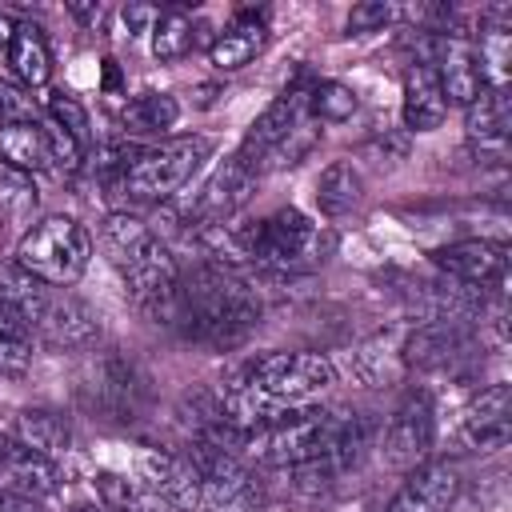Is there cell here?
Masks as SVG:
<instances>
[{
  "instance_id": "cell-1",
  "label": "cell",
  "mask_w": 512,
  "mask_h": 512,
  "mask_svg": "<svg viewBox=\"0 0 512 512\" xmlns=\"http://www.w3.org/2000/svg\"><path fill=\"white\" fill-rule=\"evenodd\" d=\"M264 316L260 292L224 260H200L192 268H180L176 296L168 308V320L184 340L212 348V352H232L240 348Z\"/></svg>"
},
{
  "instance_id": "cell-2",
  "label": "cell",
  "mask_w": 512,
  "mask_h": 512,
  "mask_svg": "<svg viewBox=\"0 0 512 512\" xmlns=\"http://www.w3.org/2000/svg\"><path fill=\"white\" fill-rule=\"evenodd\" d=\"M100 248L116 268L124 292L148 316L168 320L176 280H180V260L172 256V248L140 216H128V212H108L100 220Z\"/></svg>"
},
{
  "instance_id": "cell-3",
  "label": "cell",
  "mask_w": 512,
  "mask_h": 512,
  "mask_svg": "<svg viewBox=\"0 0 512 512\" xmlns=\"http://www.w3.org/2000/svg\"><path fill=\"white\" fill-rule=\"evenodd\" d=\"M236 252L260 272H312L336 252V236L328 224L312 220L300 208H276L232 236Z\"/></svg>"
},
{
  "instance_id": "cell-4",
  "label": "cell",
  "mask_w": 512,
  "mask_h": 512,
  "mask_svg": "<svg viewBox=\"0 0 512 512\" xmlns=\"http://www.w3.org/2000/svg\"><path fill=\"white\" fill-rule=\"evenodd\" d=\"M344 412L336 408H320V404H304V408H292L260 428H248L244 436V460L252 464H264V468H300V464H312L328 452L336 428H340Z\"/></svg>"
},
{
  "instance_id": "cell-5",
  "label": "cell",
  "mask_w": 512,
  "mask_h": 512,
  "mask_svg": "<svg viewBox=\"0 0 512 512\" xmlns=\"http://www.w3.org/2000/svg\"><path fill=\"white\" fill-rule=\"evenodd\" d=\"M32 280L48 288H72L92 260V236L76 216L52 212L24 228L16 256H12Z\"/></svg>"
},
{
  "instance_id": "cell-6",
  "label": "cell",
  "mask_w": 512,
  "mask_h": 512,
  "mask_svg": "<svg viewBox=\"0 0 512 512\" xmlns=\"http://www.w3.org/2000/svg\"><path fill=\"white\" fill-rule=\"evenodd\" d=\"M212 156V140L208 136H172V140H160L152 148H140L132 156V164L124 168L120 176V192L128 200H140V204H160V200H172L200 168L204 160Z\"/></svg>"
},
{
  "instance_id": "cell-7",
  "label": "cell",
  "mask_w": 512,
  "mask_h": 512,
  "mask_svg": "<svg viewBox=\"0 0 512 512\" xmlns=\"http://www.w3.org/2000/svg\"><path fill=\"white\" fill-rule=\"evenodd\" d=\"M436 448V400L428 388H412L404 392V400L392 408L384 432L376 436V452L388 468L396 472H412L416 464H424Z\"/></svg>"
},
{
  "instance_id": "cell-8",
  "label": "cell",
  "mask_w": 512,
  "mask_h": 512,
  "mask_svg": "<svg viewBox=\"0 0 512 512\" xmlns=\"http://www.w3.org/2000/svg\"><path fill=\"white\" fill-rule=\"evenodd\" d=\"M308 92H312V76L308 72H300L292 84H284V92L280 96H272V104L252 120V128L244 132V140H240V148H236V156L260 176V164H264V156L288 136V132H296L312 112H308Z\"/></svg>"
},
{
  "instance_id": "cell-9",
  "label": "cell",
  "mask_w": 512,
  "mask_h": 512,
  "mask_svg": "<svg viewBox=\"0 0 512 512\" xmlns=\"http://www.w3.org/2000/svg\"><path fill=\"white\" fill-rule=\"evenodd\" d=\"M508 436H512V392L508 384H488L460 408V420L452 428V448L484 456L508 448Z\"/></svg>"
},
{
  "instance_id": "cell-10",
  "label": "cell",
  "mask_w": 512,
  "mask_h": 512,
  "mask_svg": "<svg viewBox=\"0 0 512 512\" xmlns=\"http://www.w3.org/2000/svg\"><path fill=\"white\" fill-rule=\"evenodd\" d=\"M256 184H260V176H256L236 152L224 156V160L212 168V176L200 184V192L192 196V204H188V224H192V228H220L224 220H232V216L252 200Z\"/></svg>"
},
{
  "instance_id": "cell-11",
  "label": "cell",
  "mask_w": 512,
  "mask_h": 512,
  "mask_svg": "<svg viewBox=\"0 0 512 512\" xmlns=\"http://www.w3.org/2000/svg\"><path fill=\"white\" fill-rule=\"evenodd\" d=\"M432 264L452 276L460 288L472 292H492L504 284L508 272V244L492 240V236H468V240H452L444 248L432 252Z\"/></svg>"
},
{
  "instance_id": "cell-12",
  "label": "cell",
  "mask_w": 512,
  "mask_h": 512,
  "mask_svg": "<svg viewBox=\"0 0 512 512\" xmlns=\"http://www.w3.org/2000/svg\"><path fill=\"white\" fill-rule=\"evenodd\" d=\"M32 336L44 340L48 348H60V352H72V348H92L96 336H100V320L96 312L72 296L68 288H48L40 312L32 316Z\"/></svg>"
},
{
  "instance_id": "cell-13",
  "label": "cell",
  "mask_w": 512,
  "mask_h": 512,
  "mask_svg": "<svg viewBox=\"0 0 512 512\" xmlns=\"http://www.w3.org/2000/svg\"><path fill=\"white\" fill-rule=\"evenodd\" d=\"M460 488H464L460 468L452 460L428 456L424 464L404 472V480L392 492V500L384 504V512H452L460 500Z\"/></svg>"
},
{
  "instance_id": "cell-14",
  "label": "cell",
  "mask_w": 512,
  "mask_h": 512,
  "mask_svg": "<svg viewBox=\"0 0 512 512\" xmlns=\"http://www.w3.org/2000/svg\"><path fill=\"white\" fill-rule=\"evenodd\" d=\"M88 392H92V404L100 412H108L112 420H132L140 412L144 396H148L144 376L136 372V364L116 356V352H104L100 360H92Z\"/></svg>"
},
{
  "instance_id": "cell-15",
  "label": "cell",
  "mask_w": 512,
  "mask_h": 512,
  "mask_svg": "<svg viewBox=\"0 0 512 512\" xmlns=\"http://www.w3.org/2000/svg\"><path fill=\"white\" fill-rule=\"evenodd\" d=\"M60 464L32 452L28 444H20L16 436H0V492H20V496H36L48 500L60 492Z\"/></svg>"
},
{
  "instance_id": "cell-16",
  "label": "cell",
  "mask_w": 512,
  "mask_h": 512,
  "mask_svg": "<svg viewBox=\"0 0 512 512\" xmlns=\"http://www.w3.org/2000/svg\"><path fill=\"white\" fill-rule=\"evenodd\" d=\"M472 356V340L452 316H436L432 324L416 328L404 344V360L424 372H456Z\"/></svg>"
},
{
  "instance_id": "cell-17",
  "label": "cell",
  "mask_w": 512,
  "mask_h": 512,
  "mask_svg": "<svg viewBox=\"0 0 512 512\" xmlns=\"http://www.w3.org/2000/svg\"><path fill=\"white\" fill-rule=\"evenodd\" d=\"M168 508H200V472L188 452H160L148 448L140 452V472H136Z\"/></svg>"
},
{
  "instance_id": "cell-18",
  "label": "cell",
  "mask_w": 512,
  "mask_h": 512,
  "mask_svg": "<svg viewBox=\"0 0 512 512\" xmlns=\"http://www.w3.org/2000/svg\"><path fill=\"white\" fill-rule=\"evenodd\" d=\"M448 116V100L440 92V80L432 72V64L416 60L404 72V88H400V120L408 132H436Z\"/></svg>"
},
{
  "instance_id": "cell-19",
  "label": "cell",
  "mask_w": 512,
  "mask_h": 512,
  "mask_svg": "<svg viewBox=\"0 0 512 512\" xmlns=\"http://www.w3.org/2000/svg\"><path fill=\"white\" fill-rule=\"evenodd\" d=\"M0 164L36 176V172H56L52 164V140L44 120L28 116V120H8L0 124Z\"/></svg>"
},
{
  "instance_id": "cell-20",
  "label": "cell",
  "mask_w": 512,
  "mask_h": 512,
  "mask_svg": "<svg viewBox=\"0 0 512 512\" xmlns=\"http://www.w3.org/2000/svg\"><path fill=\"white\" fill-rule=\"evenodd\" d=\"M268 44V28L256 12H236V20L208 44V64L216 72H240L248 68Z\"/></svg>"
},
{
  "instance_id": "cell-21",
  "label": "cell",
  "mask_w": 512,
  "mask_h": 512,
  "mask_svg": "<svg viewBox=\"0 0 512 512\" xmlns=\"http://www.w3.org/2000/svg\"><path fill=\"white\" fill-rule=\"evenodd\" d=\"M368 196L364 172L352 160H332L320 176H316V208L324 220H340L348 212H356Z\"/></svg>"
},
{
  "instance_id": "cell-22",
  "label": "cell",
  "mask_w": 512,
  "mask_h": 512,
  "mask_svg": "<svg viewBox=\"0 0 512 512\" xmlns=\"http://www.w3.org/2000/svg\"><path fill=\"white\" fill-rule=\"evenodd\" d=\"M4 64L12 68V76H16V84H20L24 92L48 88V80H52V48H48L44 28L20 24V32H16V40H12Z\"/></svg>"
},
{
  "instance_id": "cell-23",
  "label": "cell",
  "mask_w": 512,
  "mask_h": 512,
  "mask_svg": "<svg viewBox=\"0 0 512 512\" xmlns=\"http://www.w3.org/2000/svg\"><path fill=\"white\" fill-rule=\"evenodd\" d=\"M12 436L48 460H60L72 444V424L56 408H20L12 420Z\"/></svg>"
},
{
  "instance_id": "cell-24",
  "label": "cell",
  "mask_w": 512,
  "mask_h": 512,
  "mask_svg": "<svg viewBox=\"0 0 512 512\" xmlns=\"http://www.w3.org/2000/svg\"><path fill=\"white\" fill-rule=\"evenodd\" d=\"M464 128L476 144L500 148L512 128V96L508 88H484L468 108H464Z\"/></svg>"
},
{
  "instance_id": "cell-25",
  "label": "cell",
  "mask_w": 512,
  "mask_h": 512,
  "mask_svg": "<svg viewBox=\"0 0 512 512\" xmlns=\"http://www.w3.org/2000/svg\"><path fill=\"white\" fill-rule=\"evenodd\" d=\"M96 496L104 512H168V504L140 480V476H124V472H96Z\"/></svg>"
},
{
  "instance_id": "cell-26",
  "label": "cell",
  "mask_w": 512,
  "mask_h": 512,
  "mask_svg": "<svg viewBox=\"0 0 512 512\" xmlns=\"http://www.w3.org/2000/svg\"><path fill=\"white\" fill-rule=\"evenodd\" d=\"M152 56L172 64V60H184L192 48H196V20L184 12V8H160L156 16V28H152Z\"/></svg>"
},
{
  "instance_id": "cell-27",
  "label": "cell",
  "mask_w": 512,
  "mask_h": 512,
  "mask_svg": "<svg viewBox=\"0 0 512 512\" xmlns=\"http://www.w3.org/2000/svg\"><path fill=\"white\" fill-rule=\"evenodd\" d=\"M120 120L132 132H168L180 120V100L172 92H140V96H132L124 104Z\"/></svg>"
},
{
  "instance_id": "cell-28",
  "label": "cell",
  "mask_w": 512,
  "mask_h": 512,
  "mask_svg": "<svg viewBox=\"0 0 512 512\" xmlns=\"http://www.w3.org/2000/svg\"><path fill=\"white\" fill-rule=\"evenodd\" d=\"M32 344H36V336H32L28 320L16 308L0 304V372H8V376L28 372L32 368Z\"/></svg>"
},
{
  "instance_id": "cell-29",
  "label": "cell",
  "mask_w": 512,
  "mask_h": 512,
  "mask_svg": "<svg viewBox=\"0 0 512 512\" xmlns=\"http://www.w3.org/2000/svg\"><path fill=\"white\" fill-rule=\"evenodd\" d=\"M356 108H360V96L344 80H312L308 112L316 124H344L356 116Z\"/></svg>"
},
{
  "instance_id": "cell-30",
  "label": "cell",
  "mask_w": 512,
  "mask_h": 512,
  "mask_svg": "<svg viewBox=\"0 0 512 512\" xmlns=\"http://www.w3.org/2000/svg\"><path fill=\"white\" fill-rule=\"evenodd\" d=\"M44 296H48V284L32 280V276H28V272H24L16 260L0 264V304L16 308V312L28 320V328H32V316L40 312Z\"/></svg>"
},
{
  "instance_id": "cell-31",
  "label": "cell",
  "mask_w": 512,
  "mask_h": 512,
  "mask_svg": "<svg viewBox=\"0 0 512 512\" xmlns=\"http://www.w3.org/2000/svg\"><path fill=\"white\" fill-rule=\"evenodd\" d=\"M44 112L60 132H68L84 152H92V120H88V108L72 92H48L44 96Z\"/></svg>"
},
{
  "instance_id": "cell-32",
  "label": "cell",
  "mask_w": 512,
  "mask_h": 512,
  "mask_svg": "<svg viewBox=\"0 0 512 512\" xmlns=\"http://www.w3.org/2000/svg\"><path fill=\"white\" fill-rule=\"evenodd\" d=\"M36 204V184L32 176L0 164V216H24Z\"/></svg>"
},
{
  "instance_id": "cell-33",
  "label": "cell",
  "mask_w": 512,
  "mask_h": 512,
  "mask_svg": "<svg viewBox=\"0 0 512 512\" xmlns=\"http://www.w3.org/2000/svg\"><path fill=\"white\" fill-rule=\"evenodd\" d=\"M392 20H400V8H396V4L364 0V4H352V12H348V32H380V28H388Z\"/></svg>"
},
{
  "instance_id": "cell-34",
  "label": "cell",
  "mask_w": 512,
  "mask_h": 512,
  "mask_svg": "<svg viewBox=\"0 0 512 512\" xmlns=\"http://www.w3.org/2000/svg\"><path fill=\"white\" fill-rule=\"evenodd\" d=\"M156 16H160V8H156V4H124V8H120L124 32H128L132 40H148V36H152V28H156Z\"/></svg>"
},
{
  "instance_id": "cell-35",
  "label": "cell",
  "mask_w": 512,
  "mask_h": 512,
  "mask_svg": "<svg viewBox=\"0 0 512 512\" xmlns=\"http://www.w3.org/2000/svg\"><path fill=\"white\" fill-rule=\"evenodd\" d=\"M0 512H44V500L20 496V492H0Z\"/></svg>"
},
{
  "instance_id": "cell-36",
  "label": "cell",
  "mask_w": 512,
  "mask_h": 512,
  "mask_svg": "<svg viewBox=\"0 0 512 512\" xmlns=\"http://www.w3.org/2000/svg\"><path fill=\"white\" fill-rule=\"evenodd\" d=\"M68 16H72V20H80L88 32H96V28H100V20H104V4H68Z\"/></svg>"
},
{
  "instance_id": "cell-37",
  "label": "cell",
  "mask_w": 512,
  "mask_h": 512,
  "mask_svg": "<svg viewBox=\"0 0 512 512\" xmlns=\"http://www.w3.org/2000/svg\"><path fill=\"white\" fill-rule=\"evenodd\" d=\"M16 32H20V20H16L12 12H0V60L8 56V48H12Z\"/></svg>"
},
{
  "instance_id": "cell-38",
  "label": "cell",
  "mask_w": 512,
  "mask_h": 512,
  "mask_svg": "<svg viewBox=\"0 0 512 512\" xmlns=\"http://www.w3.org/2000/svg\"><path fill=\"white\" fill-rule=\"evenodd\" d=\"M0 124H4V116H0Z\"/></svg>"
}]
</instances>
